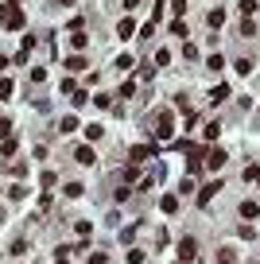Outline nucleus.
Masks as SVG:
<instances>
[{
    "label": "nucleus",
    "mask_w": 260,
    "mask_h": 264,
    "mask_svg": "<svg viewBox=\"0 0 260 264\" xmlns=\"http://www.w3.org/2000/svg\"><path fill=\"white\" fill-rule=\"evenodd\" d=\"M28 24V16H24V8L16 4V0H8L4 4V12H0V28H8V31H20Z\"/></svg>",
    "instance_id": "1"
},
{
    "label": "nucleus",
    "mask_w": 260,
    "mask_h": 264,
    "mask_svg": "<svg viewBox=\"0 0 260 264\" xmlns=\"http://www.w3.org/2000/svg\"><path fill=\"white\" fill-rule=\"evenodd\" d=\"M159 140H171L175 136V120H171V113H159V132H156Z\"/></svg>",
    "instance_id": "2"
},
{
    "label": "nucleus",
    "mask_w": 260,
    "mask_h": 264,
    "mask_svg": "<svg viewBox=\"0 0 260 264\" xmlns=\"http://www.w3.org/2000/svg\"><path fill=\"white\" fill-rule=\"evenodd\" d=\"M152 156H156V144H136V148L128 152V160H132V163H140V160H152Z\"/></svg>",
    "instance_id": "3"
},
{
    "label": "nucleus",
    "mask_w": 260,
    "mask_h": 264,
    "mask_svg": "<svg viewBox=\"0 0 260 264\" xmlns=\"http://www.w3.org/2000/svg\"><path fill=\"white\" fill-rule=\"evenodd\" d=\"M214 194H221V179H217V183H206L202 191H198V206H210V198H214Z\"/></svg>",
    "instance_id": "4"
},
{
    "label": "nucleus",
    "mask_w": 260,
    "mask_h": 264,
    "mask_svg": "<svg viewBox=\"0 0 260 264\" xmlns=\"http://www.w3.org/2000/svg\"><path fill=\"white\" fill-rule=\"evenodd\" d=\"M74 160H78V163H86V167H93V163H97V156H93V148H86V144H82V148H74Z\"/></svg>",
    "instance_id": "5"
},
{
    "label": "nucleus",
    "mask_w": 260,
    "mask_h": 264,
    "mask_svg": "<svg viewBox=\"0 0 260 264\" xmlns=\"http://www.w3.org/2000/svg\"><path fill=\"white\" fill-rule=\"evenodd\" d=\"M194 249H198V245H194V241L187 237V241L179 245V260H183V264H190V260H194Z\"/></svg>",
    "instance_id": "6"
},
{
    "label": "nucleus",
    "mask_w": 260,
    "mask_h": 264,
    "mask_svg": "<svg viewBox=\"0 0 260 264\" xmlns=\"http://www.w3.org/2000/svg\"><path fill=\"white\" fill-rule=\"evenodd\" d=\"M116 35H120V39H128V35H136V24H132L128 16H124V20L116 24Z\"/></svg>",
    "instance_id": "7"
},
{
    "label": "nucleus",
    "mask_w": 260,
    "mask_h": 264,
    "mask_svg": "<svg viewBox=\"0 0 260 264\" xmlns=\"http://www.w3.org/2000/svg\"><path fill=\"white\" fill-rule=\"evenodd\" d=\"M221 163H225V152H221V148H214V152H210V156H206V167H221Z\"/></svg>",
    "instance_id": "8"
},
{
    "label": "nucleus",
    "mask_w": 260,
    "mask_h": 264,
    "mask_svg": "<svg viewBox=\"0 0 260 264\" xmlns=\"http://www.w3.org/2000/svg\"><path fill=\"white\" fill-rule=\"evenodd\" d=\"M256 214H260V206H256V202H241V218H245V221H252Z\"/></svg>",
    "instance_id": "9"
},
{
    "label": "nucleus",
    "mask_w": 260,
    "mask_h": 264,
    "mask_svg": "<svg viewBox=\"0 0 260 264\" xmlns=\"http://www.w3.org/2000/svg\"><path fill=\"white\" fill-rule=\"evenodd\" d=\"M163 214H175V210H179V198H175V194H163Z\"/></svg>",
    "instance_id": "10"
},
{
    "label": "nucleus",
    "mask_w": 260,
    "mask_h": 264,
    "mask_svg": "<svg viewBox=\"0 0 260 264\" xmlns=\"http://www.w3.org/2000/svg\"><path fill=\"white\" fill-rule=\"evenodd\" d=\"M86 43H89V39L82 35V31H74V35H70V47H74V51H86Z\"/></svg>",
    "instance_id": "11"
},
{
    "label": "nucleus",
    "mask_w": 260,
    "mask_h": 264,
    "mask_svg": "<svg viewBox=\"0 0 260 264\" xmlns=\"http://www.w3.org/2000/svg\"><path fill=\"white\" fill-rule=\"evenodd\" d=\"M206 20H210V28H221V24H225V12H221V8H214Z\"/></svg>",
    "instance_id": "12"
},
{
    "label": "nucleus",
    "mask_w": 260,
    "mask_h": 264,
    "mask_svg": "<svg viewBox=\"0 0 260 264\" xmlns=\"http://www.w3.org/2000/svg\"><path fill=\"white\" fill-rule=\"evenodd\" d=\"M66 70H86V59H82V55H70V59H66Z\"/></svg>",
    "instance_id": "13"
},
{
    "label": "nucleus",
    "mask_w": 260,
    "mask_h": 264,
    "mask_svg": "<svg viewBox=\"0 0 260 264\" xmlns=\"http://www.w3.org/2000/svg\"><path fill=\"white\" fill-rule=\"evenodd\" d=\"M16 152V136H4V144H0V156H12Z\"/></svg>",
    "instance_id": "14"
},
{
    "label": "nucleus",
    "mask_w": 260,
    "mask_h": 264,
    "mask_svg": "<svg viewBox=\"0 0 260 264\" xmlns=\"http://www.w3.org/2000/svg\"><path fill=\"white\" fill-rule=\"evenodd\" d=\"M120 179H124V187H128V183H136V163H128V167L120 171Z\"/></svg>",
    "instance_id": "15"
},
{
    "label": "nucleus",
    "mask_w": 260,
    "mask_h": 264,
    "mask_svg": "<svg viewBox=\"0 0 260 264\" xmlns=\"http://www.w3.org/2000/svg\"><path fill=\"white\" fill-rule=\"evenodd\" d=\"M82 194H86V191H82V183H66V198H82Z\"/></svg>",
    "instance_id": "16"
},
{
    "label": "nucleus",
    "mask_w": 260,
    "mask_h": 264,
    "mask_svg": "<svg viewBox=\"0 0 260 264\" xmlns=\"http://www.w3.org/2000/svg\"><path fill=\"white\" fill-rule=\"evenodd\" d=\"M256 179H260V167H256V163H248V167H245V183H256Z\"/></svg>",
    "instance_id": "17"
},
{
    "label": "nucleus",
    "mask_w": 260,
    "mask_h": 264,
    "mask_svg": "<svg viewBox=\"0 0 260 264\" xmlns=\"http://www.w3.org/2000/svg\"><path fill=\"white\" fill-rule=\"evenodd\" d=\"M144 256H148L144 249H128V264H144Z\"/></svg>",
    "instance_id": "18"
},
{
    "label": "nucleus",
    "mask_w": 260,
    "mask_h": 264,
    "mask_svg": "<svg viewBox=\"0 0 260 264\" xmlns=\"http://www.w3.org/2000/svg\"><path fill=\"white\" fill-rule=\"evenodd\" d=\"M217 132H221V124H217V120H210V124H206V132H202V136H206V140H214Z\"/></svg>",
    "instance_id": "19"
},
{
    "label": "nucleus",
    "mask_w": 260,
    "mask_h": 264,
    "mask_svg": "<svg viewBox=\"0 0 260 264\" xmlns=\"http://www.w3.org/2000/svg\"><path fill=\"white\" fill-rule=\"evenodd\" d=\"M225 97H229V86H214V105L225 101Z\"/></svg>",
    "instance_id": "20"
},
{
    "label": "nucleus",
    "mask_w": 260,
    "mask_h": 264,
    "mask_svg": "<svg viewBox=\"0 0 260 264\" xmlns=\"http://www.w3.org/2000/svg\"><path fill=\"white\" fill-rule=\"evenodd\" d=\"M101 132H105L101 124H86V140H97V136H101Z\"/></svg>",
    "instance_id": "21"
},
{
    "label": "nucleus",
    "mask_w": 260,
    "mask_h": 264,
    "mask_svg": "<svg viewBox=\"0 0 260 264\" xmlns=\"http://www.w3.org/2000/svg\"><path fill=\"white\" fill-rule=\"evenodd\" d=\"M4 97H12V82H8V78H0V101H4Z\"/></svg>",
    "instance_id": "22"
},
{
    "label": "nucleus",
    "mask_w": 260,
    "mask_h": 264,
    "mask_svg": "<svg viewBox=\"0 0 260 264\" xmlns=\"http://www.w3.org/2000/svg\"><path fill=\"white\" fill-rule=\"evenodd\" d=\"M171 62V51H156V66H167Z\"/></svg>",
    "instance_id": "23"
},
{
    "label": "nucleus",
    "mask_w": 260,
    "mask_h": 264,
    "mask_svg": "<svg viewBox=\"0 0 260 264\" xmlns=\"http://www.w3.org/2000/svg\"><path fill=\"white\" fill-rule=\"evenodd\" d=\"M116 70H132V55H120V59H116Z\"/></svg>",
    "instance_id": "24"
},
{
    "label": "nucleus",
    "mask_w": 260,
    "mask_h": 264,
    "mask_svg": "<svg viewBox=\"0 0 260 264\" xmlns=\"http://www.w3.org/2000/svg\"><path fill=\"white\" fill-rule=\"evenodd\" d=\"M120 241H124V245H132V241H136V225H128V229L120 233Z\"/></svg>",
    "instance_id": "25"
},
{
    "label": "nucleus",
    "mask_w": 260,
    "mask_h": 264,
    "mask_svg": "<svg viewBox=\"0 0 260 264\" xmlns=\"http://www.w3.org/2000/svg\"><path fill=\"white\" fill-rule=\"evenodd\" d=\"M78 128V117H62V132H74Z\"/></svg>",
    "instance_id": "26"
},
{
    "label": "nucleus",
    "mask_w": 260,
    "mask_h": 264,
    "mask_svg": "<svg viewBox=\"0 0 260 264\" xmlns=\"http://www.w3.org/2000/svg\"><path fill=\"white\" fill-rule=\"evenodd\" d=\"M241 12L252 16V12H256V0H241Z\"/></svg>",
    "instance_id": "27"
},
{
    "label": "nucleus",
    "mask_w": 260,
    "mask_h": 264,
    "mask_svg": "<svg viewBox=\"0 0 260 264\" xmlns=\"http://www.w3.org/2000/svg\"><path fill=\"white\" fill-rule=\"evenodd\" d=\"M0 136H12V120H4V117H0Z\"/></svg>",
    "instance_id": "28"
},
{
    "label": "nucleus",
    "mask_w": 260,
    "mask_h": 264,
    "mask_svg": "<svg viewBox=\"0 0 260 264\" xmlns=\"http://www.w3.org/2000/svg\"><path fill=\"white\" fill-rule=\"evenodd\" d=\"M217 264H233V252L225 249V252H221V256H217Z\"/></svg>",
    "instance_id": "29"
},
{
    "label": "nucleus",
    "mask_w": 260,
    "mask_h": 264,
    "mask_svg": "<svg viewBox=\"0 0 260 264\" xmlns=\"http://www.w3.org/2000/svg\"><path fill=\"white\" fill-rule=\"evenodd\" d=\"M175 12H179V16H187V0H175Z\"/></svg>",
    "instance_id": "30"
}]
</instances>
